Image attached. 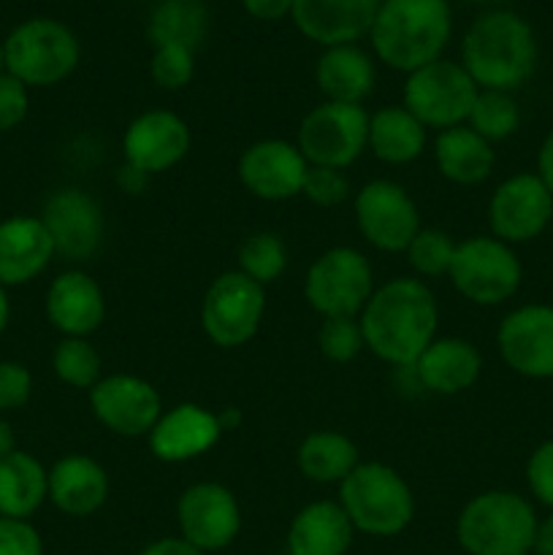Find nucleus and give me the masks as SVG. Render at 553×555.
Listing matches in <instances>:
<instances>
[{"label":"nucleus","instance_id":"1","mask_svg":"<svg viewBox=\"0 0 553 555\" xmlns=\"http://www.w3.org/2000/svg\"><path fill=\"white\" fill-rule=\"evenodd\" d=\"M363 345L380 361L396 369L412 366L437 339L439 309L432 287L415 276H396L374 287L372 298L358 314Z\"/></svg>","mask_w":553,"mask_h":555},{"label":"nucleus","instance_id":"2","mask_svg":"<svg viewBox=\"0 0 553 555\" xmlns=\"http://www.w3.org/2000/svg\"><path fill=\"white\" fill-rule=\"evenodd\" d=\"M461 65L480 90L515 92L537 68L535 30L515 11H486L466 30Z\"/></svg>","mask_w":553,"mask_h":555},{"label":"nucleus","instance_id":"3","mask_svg":"<svg viewBox=\"0 0 553 555\" xmlns=\"http://www.w3.org/2000/svg\"><path fill=\"white\" fill-rule=\"evenodd\" d=\"M453 30L448 0H383L372 22V49L388 68L412 70L442 57Z\"/></svg>","mask_w":553,"mask_h":555},{"label":"nucleus","instance_id":"4","mask_svg":"<svg viewBox=\"0 0 553 555\" xmlns=\"http://www.w3.org/2000/svg\"><path fill=\"white\" fill-rule=\"evenodd\" d=\"M537 513L515 491H483L464 504L455 540L466 555H531Z\"/></svg>","mask_w":553,"mask_h":555},{"label":"nucleus","instance_id":"5","mask_svg":"<svg viewBox=\"0 0 553 555\" xmlns=\"http://www.w3.org/2000/svg\"><path fill=\"white\" fill-rule=\"evenodd\" d=\"M339 504L356 534L390 540L410 529L415 496L404 477L388 464L363 461L339 486Z\"/></svg>","mask_w":553,"mask_h":555},{"label":"nucleus","instance_id":"6","mask_svg":"<svg viewBox=\"0 0 553 555\" xmlns=\"http://www.w3.org/2000/svg\"><path fill=\"white\" fill-rule=\"evenodd\" d=\"M5 70L27 87H54L68 79L81 60L76 33L60 20L33 16L3 41Z\"/></svg>","mask_w":553,"mask_h":555},{"label":"nucleus","instance_id":"7","mask_svg":"<svg viewBox=\"0 0 553 555\" xmlns=\"http://www.w3.org/2000/svg\"><path fill=\"white\" fill-rule=\"evenodd\" d=\"M448 276L466 301L499 307L518 293L524 266L515 249L497 236H472L455 244Z\"/></svg>","mask_w":553,"mask_h":555},{"label":"nucleus","instance_id":"8","mask_svg":"<svg viewBox=\"0 0 553 555\" xmlns=\"http://www.w3.org/2000/svg\"><path fill=\"white\" fill-rule=\"evenodd\" d=\"M374 293V271L356 247H331L304 276V298L320 318H358Z\"/></svg>","mask_w":553,"mask_h":555},{"label":"nucleus","instance_id":"9","mask_svg":"<svg viewBox=\"0 0 553 555\" xmlns=\"http://www.w3.org/2000/svg\"><path fill=\"white\" fill-rule=\"evenodd\" d=\"M477 92H480V87L472 81L464 65L439 57L407 74L401 106L415 114L426 128L442 133L448 128L466 125Z\"/></svg>","mask_w":553,"mask_h":555},{"label":"nucleus","instance_id":"10","mask_svg":"<svg viewBox=\"0 0 553 555\" xmlns=\"http://www.w3.org/2000/svg\"><path fill=\"white\" fill-rule=\"evenodd\" d=\"M266 314V287L233 269L217 276L201 301V328L222 350L255 339Z\"/></svg>","mask_w":553,"mask_h":555},{"label":"nucleus","instance_id":"11","mask_svg":"<svg viewBox=\"0 0 553 555\" xmlns=\"http://www.w3.org/2000/svg\"><path fill=\"white\" fill-rule=\"evenodd\" d=\"M296 146L309 166L339 168L347 166L369 150V114L356 103L323 101L298 125Z\"/></svg>","mask_w":553,"mask_h":555},{"label":"nucleus","instance_id":"12","mask_svg":"<svg viewBox=\"0 0 553 555\" xmlns=\"http://www.w3.org/2000/svg\"><path fill=\"white\" fill-rule=\"evenodd\" d=\"M361 236L380 253H404L421 231V211L412 195L390 179H372L352 201Z\"/></svg>","mask_w":553,"mask_h":555},{"label":"nucleus","instance_id":"13","mask_svg":"<svg viewBox=\"0 0 553 555\" xmlns=\"http://www.w3.org/2000/svg\"><path fill=\"white\" fill-rule=\"evenodd\" d=\"M179 537L198 551L220 553L233 545L242 531V507L231 488L220 482H195L177 502Z\"/></svg>","mask_w":553,"mask_h":555},{"label":"nucleus","instance_id":"14","mask_svg":"<svg viewBox=\"0 0 553 555\" xmlns=\"http://www.w3.org/2000/svg\"><path fill=\"white\" fill-rule=\"evenodd\" d=\"M90 410L103 428L125 439L150 437L163 415L160 393L136 374H108L90 388Z\"/></svg>","mask_w":553,"mask_h":555},{"label":"nucleus","instance_id":"15","mask_svg":"<svg viewBox=\"0 0 553 555\" xmlns=\"http://www.w3.org/2000/svg\"><path fill=\"white\" fill-rule=\"evenodd\" d=\"M553 220V195L537 173H515L493 190L488 201V225L504 244H526L542 236Z\"/></svg>","mask_w":553,"mask_h":555},{"label":"nucleus","instance_id":"16","mask_svg":"<svg viewBox=\"0 0 553 555\" xmlns=\"http://www.w3.org/2000/svg\"><path fill=\"white\" fill-rule=\"evenodd\" d=\"M497 347L515 374L553 379V307L526 304L499 323Z\"/></svg>","mask_w":553,"mask_h":555},{"label":"nucleus","instance_id":"17","mask_svg":"<svg viewBox=\"0 0 553 555\" xmlns=\"http://www.w3.org/2000/svg\"><path fill=\"white\" fill-rule=\"evenodd\" d=\"M190 146H193L190 125L168 108L139 114L123 135L125 163L146 177L171 171L190 155Z\"/></svg>","mask_w":553,"mask_h":555},{"label":"nucleus","instance_id":"18","mask_svg":"<svg viewBox=\"0 0 553 555\" xmlns=\"http://www.w3.org/2000/svg\"><path fill=\"white\" fill-rule=\"evenodd\" d=\"M307 171V157L285 139L255 141L239 157V182L249 195L269 204L301 195Z\"/></svg>","mask_w":553,"mask_h":555},{"label":"nucleus","instance_id":"19","mask_svg":"<svg viewBox=\"0 0 553 555\" xmlns=\"http://www.w3.org/2000/svg\"><path fill=\"white\" fill-rule=\"evenodd\" d=\"M41 222L54 249L65 260H87L103 242V211L90 193L79 188L54 190L41 209Z\"/></svg>","mask_w":553,"mask_h":555},{"label":"nucleus","instance_id":"20","mask_svg":"<svg viewBox=\"0 0 553 555\" xmlns=\"http://www.w3.org/2000/svg\"><path fill=\"white\" fill-rule=\"evenodd\" d=\"M217 412L201 404H177L163 412L150 431V450L163 464H184L209 453L222 437Z\"/></svg>","mask_w":553,"mask_h":555},{"label":"nucleus","instance_id":"21","mask_svg":"<svg viewBox=\"0 0 553 555\" xmlns=\"http://www.w3.org/2000/svg\"><path fill=\"white\" fill-rule=\"evenodd\" d=\"M43 312L54 331H60L63 336L87 339L106 320V296L90 274L70 269L49 282Z\"/></svg>","mask_w":553,"mask_h":555},{"label":"nucleus","instance_id":"22","mask_svg":"<svg viewBox=\"0 0 553 555\" xmlns=\"http://www.w3.org/2000/svg\"><path fill=\"white\" fill-rule=\"evenodd\" d=\"M383 0H293L291 20L309 41L342 47L369 36Z\"/></svg>","mask_w":553,"mask_h":555},{"label":"nucleus","instance_id":"23","mask_svg":"<svg viewBox=\"0 0 553 555\" xmlns=\"http://www.w3.org/2000/svg\"><path fill=\"white\" fill-rule=\"evenodd\" d=\"M57 258L41 217L14 215L0 222V285L22 287L49 269Z\"/></svg>","mask_w":553,"mask_h":555},{"label":"nucleus","instance_id":"24","mask_svg":"<svg viewBox=\"0 0 553 555\" xmlns=\"http://www.w3.org/2000/svg\"><path fill=\"white\" fill-rule=\"evenodd\" d=\"M412 379L437 396H459L480 379L483 356L470 339L442 336L434 339L410 366Z\"/></svg>","mask_w":553,"mask_h":555},{"label":"nucleus","instance_id":"25","mask_svg":"<svg viewBox=\"0 0 553 555\" xmlns=\"http://www.w3.org/2000/svg\"><path fill=\"white\" fill-rule=\"evenodd\" d=\"M106 499L108 475L90 455H65L49 469V502L68 518H90Z\"/></svg>","mask_w":553,"mask_h":555},{"label":"nucleus","instance_id":"26","mask_svg":"<svg viewBox=\"0 0 553 555\" xmlns=\"http://www.w3.org/2000/svg\"><path fill=\"white\" fill-rule=\"evenodd\" d=\"M356 540L350 518L339 502L307 504L287 526V555H347Z\"/></svg>","mask_w":553,"mask_h":555},{"label":"nucleus","instance_id":"27","mask_svg":"<svg viewBox=\"0 0 553 555\" xmlns=\"http://www.w3.org/2000/svg\"><path fill=\"white\" fill-rule=\"evenodd\" d=\"M314 85L323 92L325 101L363 106L377 85L372 54L363 52L358 43L329 47L314 63Z\"/></svg>","mask_w":553,"mask_h":555},{"label":"nucleus","instance_id":"28","mask_svg":"<svg viewBox=\"0 0 553 555\" xmlns=\"http://www.w3.org/2000/svg\"><path fill=\"white\" fill-rule=\"evenodd\" d=\"M434 163L448 182L472 188L491 177L497 166V152H493V144L477 135L470 125H459L437 135Z\"/></svg>","mask_w":553,"mask_h":555},{"label":"nucleus","instance_id":"29","mask_svg":"<svg viewBox=\"0 0 553 555\" xmlns=\"http://www.w3.org/2000/svg\"><path fill=\"white\" fill-rule=\"evenodd\" d=\"M49 502V469L25 450L0 459V515L30 520Z\"/></svg>","mask_w":553,"mask_h":555},{"label":"nucleus","instance_id":"30","mask_svg":"<svg viewBox=\"0 0 553 555\" xmlns=\"http://www.w3.org/2000/svg\"><path fill=\"white\" fill-rule=\"evenodd\" d=\"M428 128L404 106L369 114V150L388 166H407L426 152Z\"/></svg>","mask_w":553,"mask_h":555},{"label":"nucleus","instance_id":"31","mask_svg":"<svg viewBox=\"0 0 553 555\" xmlns=\"http://www.w3.org/2000/svg\"><path fill=\"white\" fill-rule=\"evenodd\" d=\"M298 472L318 486H342L361 464L358 448L342 431H312L296 450Z\"/></svg>","mask_w":553,"mask_h":555},{"label":"nucleus","instance_id":"32","mask_svg":"<svg viewBox=\"0 0 553 555\" xmlns=\"http://www.w3.org/2000/svg\"><path fill=\"white\" fill-rule=\"evenodd\" d=\"M209 30V11L204 0H163L150 16V41L155 47L177 43V47L198 49Z\"/></svg>","mask_w":553,"mask_h":555},{"label":"nucleus","instance_id":"33","mask_svg":"<svg viewBox=\"0 0 553 555\" xmlns=\"http://www.w3.org/2000/svg\"><path fill=\"white\" fill-rule=\"evenodd\" d=\"M236 260L239 271L244 276H249V280L266 287L285 274L291 255H287L282 236H276L271 231H255L242 238V244L236 249Z\"/></svg>","mask_w":553,"mask_h":555},{"label":"nucleus","instance_id":"34","mask_svg":"<svg viewBox=\"0 0 553 555\" xmlns=\"http://www.w3.org/2000/svg\"><path fill=\"white\" fill-rule=\"evenodd\" d=\"M477 135L497 144V141L510 139L515 130L520 128V108L513 92H499V90H480L472 106L470 119H466Z\"/></svg>","mask_w":553,"mask_h":555},{"label":"nucleus","instance_id":"35","mask_svg":"<svg viewBox=\"0 0 553 555\" xmlns=\"http://www.w3.org/2000/svg\"><path fill=\"white\" fill-rule=\"evenodd\" d=\"M52 372L68 388L90 390L103 377V363L95 347L90 345V339L63 336L52 350Z\"/></svg>","mask_w":553,"mask_h":555},{"label":"nucleus","instance_id":"36","mask_svg":"<svg viewBox=\"0 0 553 555\" xmlns=\"http://www.w3.org/2000/svg\"><path fill=\"white\" fill-rule=\"evenodd\" d=\"M455 244L459 242H453L442 228H421L410 247L404 249V255L417 276H426V280L428 276H448Z\"/></svg>","mask_w":553,"mask_h":555},{"label":"nucleus","instance_id":"37","mask_svg":"<svg viewBox=\"0 0 553 555\" xmlns=\"http://www.w3.org/2000/svg\"><path fill=\"white\" fill-rule=\"evenodd\" d=\"M318 347L331 363L356 361L366 347L358 318H325L318 328Z\"/></svg>","mask_w":553,"mask_h":555},{"label":"nucleus","instance_id":"38","mask_svg":"<svg viewBox=\"0 0 553 555\" xmlns=\"http://www.w3.org/2000/svg\"><path fill=\"white\" fill-rule=\"evenodd\" d=\"M150 74L163 90H184L195 76V52L177 43L155 47L150 60Z\"/></svg>","mask_w":553,"mask_h":555},{"label":"nucleus","instance_id":"39","mask_svg":"<svg viewBox=\"0 0 553 555\" xmlns=\"http://www.w3.org/2000/svg\"><path fill=\"white\" fill-rule=\"evenodd\" d=\"M301 195L309 204L320 206V209H334L342 201H347V195H350V182H347L345 171H339V168L309 166Z\"/></svg>","mask_w":553,"mask_h":555},{"label":"nucleus","instance_id":"40","mask_svg":"<svg viewBox=\"0 0 553 555\" xmlns=\"http://www.w3.org/2000/svg\"><path fill=\"white\" fill-rule=\"evenodd\" d=\"M33 399V374L20 361H0V415L20 412Z\"/></svg>","mask_w":553,"mask_h":555},{"label":"nucleus","instance_id":"41","mask_svg":"<svg viewBox=\"0 0 553 555\" xmlns=\"http://www.w3.org/2000/svg\"><path fill=\"white\" fill-rule=\"evenodd\" d=\"M30 112V87L22 85L9 70L0 74V133L16 130Z\"/></svg>","mask_w":553,"mask_h":555},{"label":"nucleus","instance_id":"42","mask_svg":"<svg viewBox=\"0 0 553 555\" xmlns=\"http://www.w3.org/2000/svg\"><path fill=\"white\" fill-rule=\"evenodd\" d=\"M526 486L537 502L553 509V439L531 450L526 461Z\"/></svg>","mask_w":553,"mask_h":555},{"label":"nucleus","instance_id":"43","mask_svg":"<svg viewBox=\"0 0 553 555\" xmlns=\"http://www.w3.org/2000/svg\"><path fill=\"white\" fill-rule=\"evenodd\" d=\"M0 555H43V540L36 526L0 515Z\"/></svg>","mask_w":553,"mask_h":555},{"label":"nucleus","instance_id":"44","mask_svg":"<svg viewBox=\"0 0 553 555\" xmlns=\"http://www.w3.org/2000/svg\"><path fill=\"white\" fill-rule=\"evenodd\" d=\"M244 11L260 22H276L282 16H291L293 0H242Z\"/></svg>","mask_w":553,"mask_h":555},{"label":"nucleus","instance_id":"45","mask_svg":"<svg viewBox=\"0 0 553 555\" xmlns=\"http://www.w3.org/2000/svg\"><path fill=\"white\" fill-rule=\"evenodd\" d=\"M139 555H206L195 545H190L182 537H160V540L150 542L146 547H141Z\"/></svg>","mask_w":553,"mask_h":555},{"label":"nucleus","instance_id":"46","mask_svg":"<svg viewBox=\"0 0 553 555\" xmlns=\"http://www.w3.org/2000/svg\"><path fill=\"white\" fill-rule=\"evenodd\" d=\"M537 177L545 184L548 193L553 195V130L545 135L540 152H537Z\"/></svg>","mask_w":553,"mask_h":555},{"label":"nucleus","instance_id":"47","mask_svg":"<svg viewBox=\"0 0 553 555\" xmlns=\"http://www.w3.org/2000/svg\"><path fill=\"white\" fill-rule=\"evenodd\" d=\"M535 555H553V509L548 518L537 520V534H535Z\"/></svg>","mask_w":553,"mask_h":555},{"label":"nucleus","instance_id":"48","mask_svg":"<svg viewBox=\"0 0 553 555\" xmlns=\"http://www.w3.org/2000/svg\"><path fill=\"white\" fill-rule=\"evenodd\" d=\"M117 182H119V188L125 190V193L139 195L141 190L146 188V182H150V177H146V173H141V171H136L133 166H128V163H125V166L117 171Z\"/></svg>","mask_w":553,"mask_h":555},{"label":"nucleus","instance_id":"49","mask_svg":"<svg viewBox=\"0 0 553 555\" xmlns=\"http://www.w3.org/2000/svg\"><path fill=\"white\" fill-rule=\"evenodd\" d=\"M16 448V434H14V426H11L9 421H5L3 415H0V459H5V455H11Z\"/></svg>","mask_w":553,"mask_h":555},{"label":"nucleus","instance_id":"50","mask_svg":"<svg viewBox=\"0 0 553 555\" xmlns=\"http://www.w3.org/2000/svg\"><path fill=\"white\" fill-rule=\"evenodd\" d=\"M217 417H220L222 431H233V428L242 426V410H236V406H228V410L217 412Z\"/></svg>","mask_w":553,"mask_h":555},{"label":"nucleus","instance_id":"51","mask_svg":"<svg viewBox=\"0 0 553 555\" xmlns=\"http://www.w3.org/2000/svg\"><path fill=\"white\" fill-rule=\"evenodd\" d=\"M11 320V301H9V287L0 285V336L5 334Z\"/></svg>","mask_w":553,"mask_h":555},{"label":"nucleus","instance_id":"52","mask_svg":"<svg viewBox=\"0 0 553 555\" xmlns=\"http://www.w3.org/2000/svg\"><path fill=\"white\" fill-rule=\"evenodd\" d=\"M470 3H480V5H493V3H504V0H470Z\"/></svg>","mask_w":553,"mask_h":555},{"label":"nucleus","instance_id":"53","mask_svg":"<svg viewBox=\"0 0 553 555\" xmlns=\"http://www.w3.org/2000/svg\"><path fill=\"white\" fill-rule=\"evenodd\" d=\"M5 70V54H3V41H0V74Z\"/></svg>","mask_w":553,"mask_h":555}]
</instances>
